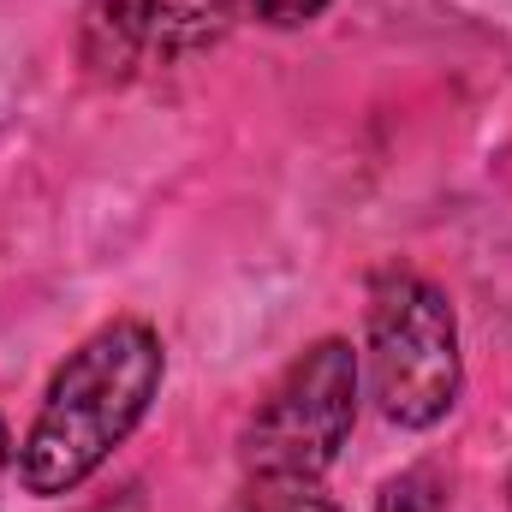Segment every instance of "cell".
<instances>
[{
    "label": "cell",
    "mask_w": 512,
    "mask_h": 512,
    "mask_svg": "<svg viewBox=\"0 0 512 512\" xmlns=\"http://www.w3.org/2000/svg\"><path fill=\"white\" fill-rule=\"evenodd\" d=\"M507 507H512V477H507Z\"/></svg>",
    "instance_id": "9"
},
{
    "label": "cell",
    "mask_w": 512,
    "mask_h": 512,
    "mask_svg": "<svg viewBox=\"0 0 512 512\" xmlns=\"http://www.w3.org/2000/svg\"><path fill=\"white\" fill-rule=\"evenodd\" d=\"M6 453H12V435H6V417H0V471H6Z\"/></svg>",
    "instance_id": "8"
},
{
    "label": "cell",
    "mask_w": 512,
    "mask_h": 512,
    "mask_svg": "<svg viewBox=\"0 0 512 512\" xmlns=\"http://www.w3.org/2000/svg\"><path fill=\"white\" fill-rule=\"evenodd\" d=\"M245 512H340L328 495H316V483H262L256 477Z\"/></svg>",
    "instance_id": "5"
},
{
    "label": "cell",
    "mask_w": 512,
    "mask_h": 512,
    "mask_svg": "<svg viewBox=\"0 0 512 512\" xmlns=\"http://www.w3.org/2000/svg\"><path fill=\"white\" fill-rule=\"evenodd\" d=\"M161 376H167V352L149 322L120 316L96 328L54 370V382L36 405V423L18 447L24 489L42 501L84 489L114 459V447H126V435L149 417Z\"/></svg>",
    "instance_id": "1"
},
{
    "label": "cell",
    "mask_w": 512,
    "mask_h": 512,
    "mask_svg": "<svg viewBox=\"0 0 512 512\" xmlns=\"http://www.w3.org/2000/svg\"><path fill=\"white\" fill-rule=\"evenodd\" d=\"M78 48H84L90 78L102 84L131 78L161 48V0H90Z\"/></svg>",
    "instance_id": "4"
},
{
    "label": "cell",
    "mask_w": 512,
    "mask_h": 512,
    "mask_svg": "<svg viewBox=\"0 0 512 512\" xmlns=\"http://www.w3.org/2000/svg\"><path fill=\"white\" fill-rule=\"evenodd\" d=\"M370 387L387 423L429 429L459 405V322L435 280L382 268L370 286Z\"/></svg>",
    "instance_id": "2"
},
{
    "label": "cell",
    "mask_w": 512,
    "mask_h": 512,
    "mask_svg": "<svg viewBox=\"0 0 512 512\" xmlns=\"http://www.w3.org/2000/svg\"><path fill=\"white\" fill-rule=\"evenodd\" d=\"M322 12H328V0H256V18L274 24V30H298V24H310Z\"/></svg>",
    "instance_id": "7"
},
{
    "label": "cell",
    "mask_w": 512,
    "mask_h": 512,
    "mask_svg": "<svg viewBox=\"0 0 512 512\" xmlns=\"http://www.w3.org/2000/svg\"><path fill=\"white\" fill-rule=\"evenodd\" d=\"M358 423V352L346 340H316L268 387L245 429V465L262 483H316Z\"/></svg>",
    "instance_id": "3"
},
{
    "label": "cell",
    "mask_w": 512,
    "mask_h": 512,
    "mask_svg": "<svg viewBox=\"0 0 512 512\" xmlns=\"http://www.w3.org/2000/svg\"><path fill=\"white\" fill-rule=\"evenodd\" d=\"M382 512H441V483L429 471H405L382 489Z\"/></svg>",
    "instance_id": "6"
}]
</instances>
